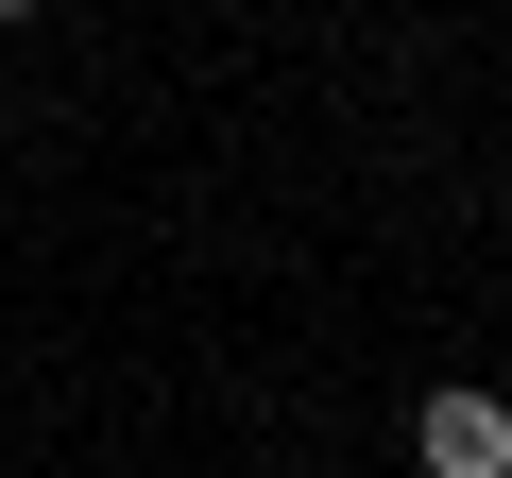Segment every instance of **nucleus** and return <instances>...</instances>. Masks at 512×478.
Listing matches in <instances>:
<instances>
[{
	"label": "nucleus",
	"mask_w": 512,
	"mask_h": 478,
	"mask_svg": "<svg viewBox=\"0 0 512 478\" xmlns=\"http://www.w3.org/2000/svg\"><path fill=\"white\" fill-rule=\"evenodd\" d=\"M410 461H427V478H512V393L444 376V393L410 410Z\"/></svg>",
	"instance_id": "obj_1"
},
{
	"label": "nucleus",
	"mask_w": 512,
	"mask_h": 478,
	"mask_svg": "<svg viewBox=\"0 0 512 478\" xmlns=\"http://www.w3.org/2000/svg\"><path fill=\"white\" fill-rule=\"evenodd\" d=\"M0 18H35V0H0Z\"/></svg>",
	"instance_id": "obj_2"
}]
</instances>
